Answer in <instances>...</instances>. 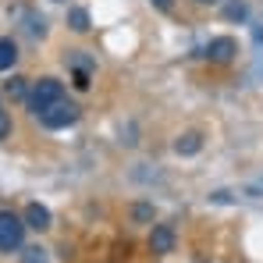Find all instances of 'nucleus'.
Returning a JSON list of instances; mask_svg holds the SVG:
<instances>
[{
    "mask_svg": "<svg viewBox=\"0 0 263 263\" xmlns=\"http://www.w3.org/2000/svg\"><path fill=\"white\" fill-rule=\"evenodd\" d=\"M89 25H92V22H89L86 7H71V11H68V29H71V32H89Z\"/></svg>",
    "mask_w": 263,
    "mask_h": 263,
    "instance_id": "obj_8",
    "label": "nucleus"
},
{
    "mask_svg": "<svg viewBox=\"0 0 263 263\" xmlns=\"http://www.w3.org/2000/svg\"><path fill=\"white\" fill-rule=\"evenodd\" d=\"M75 86H79V89H89V71H86V68H79V71H75Z\"/></svg>",
    "mask_w": 263,
    "mask_h": 263,
    "instance_id": "obj_15",
    "label": "nucleus"
},
{
    "mask_svg": "<svg viewBox=\"0 0 263 263\" xmlns=\"http://www.w3.org/2000/svg\"><path fill=\"white\" fill-rule=\"evenodd\" d=\"M153 4H157L160 11H171V4H175V0H153Z\"/></svg>",
    "mask_w": 263,
    "mask_h": 263,
    "instance_id": "obj_16",
    "label": "nucleus"
},
{
    "mask_svg": "<svg viewBox=\"0 0 263 263\" xmlns=\"http://www.w3.org/2000/svg\"><path fill=\"white\" fill-rule=\"evenodd\" d=\"M11 135V118H7V110H0V139H7Z\"/></svg>",
    "mask_w": 263,
    "mask_h": 263,
    "instance_id": "obj_14",
    "label": "nucleus"
},
{
    "mask_svg": "<svg viewBox=\"0 0 263 263\" xmlns=\"http://www.w3.org/2000/svg\"><path fill=\"white\" fill-rule=\"evenodd\" d=\"M149 249H153V253H171V249H175V228H171V224H153V231H149Z\"/></svg>",
    "mask_w": 263,
    "mask_h": 263,
    "instance_id": "obj_4",
    "label": "nucleus"
},
{
    "mask_svg": "<svg viewBox=\"0 0 263 263\" xmlns=\"http://www.w3.org/2000/svg\"><path fill=\"white\" fill-rule=\"evenodd\" d=\"M57 100H64V86L57 82V79H40L36 86H32V92H29V110L40 118L50 103H57Z\"/></svg>",
    "mask_w": 263,
    "mask_h": 263,
    "instance_id": "obj_2",
    "label": "nucleus"
},
{
    "mask_svg": "<svg viewBox=\"0 0 263 263\" xmlns=\"http://www.w3.org/2000/svg\"><path fill=\"white\" fill-rule=\"evenodd\" d=\"M14 61H18V46H14V40H0V71H11Z\"/></svg>",
    "mask_w": 263,
    "mask_h": 263,
    "instance_id": "obj_9",
    "label": "nucleus"
},
{
    "mask_svg": "<svg viewBox=\"0 0 263 263\" xmlns=\"http://www.w3.org/2000/svg\"><path fill=\"white\" fill-rule=\"evenodd\" d=\"M132 220H139V224L153 220V206H149V203H135V206H132Z\"/></svg>",
    "mask_w": 263,
    "mask_h": 263,
    "instance_id": "obj_11",
    "label": "nucleus"
},
{
    "mask_svg": "<svg viewBox=\"0 0 263 263\" xmlns=\"http://www.w3.org/2000/svg\"><path fill=\"white\" fill-rule=\"evenodd\" d=\"M199 149H203V139H199L196 132H185L175 142V153H181V157H192V153H199Z\"/></svg>",
    "mask_w": 263,
    "mask_h": 263,
    "instance_id": "obj_7",
    "label": "nucleus"
},
{
    "mask_svg": "<svg viewBox=\"0 0 263 263\" xmlns=\"http://www.w3.org/2000/svg\"><path fill=\"white\" fill-rule=\"evenodd\" d=\"M7 96L22 100V96H25V79H11V82H7Z\"/></svg>",
    "mask_w": 263,
    "mask_h": 263,
    "instance_id": "obj_12",
    "label": "nucleus"
},
{
    "mask_svg": "<svg viewBox=\"0 0 263 263\" xmlns=\"http://www.w3.org/2000/svg\"><path fill=\"white\" fill-rule=\"evenodd\" d=\"M25 224L36 228V231H46L50 228V210H46L43 203H29L25 206Z\"/></svg>",
    "mask_w": 263,
    "mask_h": 263,
    "instance_id": "obj_6",
    "label": "nucleus"
},
{
    "mask_svg": "<svg viewBox=\"0 0 263 263\" xmlns=\"http://www.w3.org/2000/svg\"><path fill=\"white\" fill-rule=\"evenodd\" d=\"M25 217L11 214V210H0V253H14L22 249V238H25Z\"/></svg>",
    "mask_w": 263,
    "mask_h": 263,
    "instance_id": "obj_1",
    "label": "nucleus"
},
{
    "mask_svg": "<svg viewBox=\"0 0 263 263\" xmlns=\"http://www.w3.org/2000/svg\"><path fill=\"white\" fill-rule=\"evenodd\" d=\"M235 53H238V46H235L231 36H217V40H210V43H206V57H210V61H217V64L231 61Z\"/></svg>",
    "mask_w": 263,
    "mask_h": 263,
    "instance_id": "obj_5",
    "label": "nucleus"
},
{
    "mask_svg": "<svg viewBox=\"0 0 263 263\" xmlns=\"http://www.w3.org/2000/svg\"><path fill=\"white\" fill-rule=\"evenodd\" d=\"M22 263H50L43 246H29V249H22Z\"/></svg>",
    "mask_w": 263,
    "mask_h": 263,
    "instance_id": "obj_10",
    "label": "nucleus"
},
{
    "mask_svg": "<svg viewBox=\"0 0 263 263\" xmlns=\"http://www.w3.org/2000/svg\"><path fill=\"white\" fill-rule=\"evenodd\" d=\"M228 18H246V4H228Z\"/></svg>",
    "mask_w": 263,
    "mask_h": 263,
    "instance_id": "obj_13",
    "label": "nucleus"
},
{
    "mask_svg": "<svg viewBox=\"0 0 263 263\" xmlns=\"http://www.w3.org/2000/svg\"><path fill=\"white\" fill-rule=\"evenodd\" d=\"M199 4H217V0H199Z\"/></svg>",
    "mask_w": 263,
    "mask_h": 263,
    "instance_id": "obj_17",
    "label": "nucleus"
},
{
    "mask_svg": "<svg viewBox=\"0 0 263 263\" xmlns=\"http://www.w3.org/2000/svg\"><path fill=\"white\" fill-rule=\"evenodd\" d=\"M75 121H79V107L68 103V100L50 103L43 114H40V125H43V128H68V125H75Z\"/></svg>",
    "mask_w": 263,
    "mask_h": 263,
    "instance_id": "obj_3",
    "label": "nucleus"
}]
</instances>
